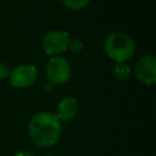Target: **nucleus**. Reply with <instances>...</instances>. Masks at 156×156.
I'll use <instances>...</instances> for the list:
<instances>
[{"mask_svg": "<svg viewBox=\"0 0 156 156\" xmlns=\"http://www.w3.org/2000/svg\"><path fill=\"white\" fill-rule=\"evenodd\" d=\"M62 126L55 113L38 112L35 113L28 126V134L32 141L39 147H50L55 145L61 135Z\"/></svg>", "mask_w": 156, "mask_h": 156, "instance_id": "obj_1", "label": "nucleus"}, {"mask_svg": "<svg viewBox=\"0 0 156 156\" xmlns=\"http://www.w3.org/2000/svg\"><path fill=\"white\" fill-rule=\"evenodd\" d=\"M106 55L117 62H126L133 57L135 52V43L127 33L112 32L105 40Z\"/></svg>", "mask_w": 156, "mask_h": 156, "instance_id": "obj_2", "label": "nucleus"}, {"mask_svg": "<svg viewBox=\"0 0 156 156\" xmlns=\"http://www.w3.org/2000/svg\"><path fill=\"white\" fill-rule=\"evenodd\" d=\"M72 68L68 60L61 55L51 56L46 63V78L54 85H61L69 80Z\"/></svg>", "mask_w": 156, "mask_h": 156, "instance_id": "obj_3", "label": "nucleus"}, {"mask_svg": "<svg viewBox=\"0 0 156 156\" xmlns=\"http://www.w3.org/2000/svg\"><path fill=\"white\" fill-rule=\"evenodd\" d=\"M71 38L68 32L61 29H54L48 32L41 40L43 49L48 56H57L68 49Z\"/></svg>", "mask_w": 156, "mask_h": 156, "instance_id": "obj_4", "label": "nucleus"}, {"mask_svg": "<svg viewBox=\"0 0 156 156\" xmlns=\"http://www.w3.org/2000/svg\"><path fill=\"white\" fill-rule=\"evenodd\" d=\"M10 83L16 88H28L33 85L38 78V71L32 65H21L11 69Z\"/></svg>", "mask_w": 156, "mask_h": 156, "instance_id": "obj_5", "label": "nucleus"}, {"mask_svg": "<svg viewBox=\"0 0 156 156\" xmlns=\"http://www.w3.org/2000/svg\"><path fill=\"white\" fill-rule=\"evenodd\" d=\"M135 76L145 85L156 83V58L154 55H144L135 65Z\"/></svg>", "mask_w": 156, "mask_h": 156, "instance_id": "obj_6", "label": "nucleus"}, {"mask_svg": "<svg viewBox=\"0 0 156 156\" xmlns=\"http://www.w3.org/2000/svg\"><path fill=\"white\" fill-rule=\"evenodd\" d=\"M78 112V104L74 98H63L56 106V117L60 122L72 121Z\"/></svg>", "mask_w": 156, "mask_h": 156, "instance_id": "obj_7", "label": "nucleus"}, {"mask_svg": "<svg viewBox=\"0 0 156 156\" xmlns=\"http://www.w3.org/2000/svg\"><path fill=\"white\" fill-rule=\"evenodd\" d=\"M130 76V68L126 62H117L113 67V77L118 82H124Z\"/></svg>", "mask_w": 156, "mask_h": 156, "instance_id": "obj_8", "label": "nucleus"}, {"mask_svg": "<svg viewBox=\"0 0 156 156\" xmlns=\"http://www.w3.org/2000/svg\"><path fill=\"white\" fill-rule=\"evenodd\" d=\"M90 0H62L63 5L71 10H82L84 9Z\"/></svg>", "mask_w": 156, "mask_h": 156, "instance_id": "obj_9", "label": "nucleus"}, {"mask_svg": "<svg viewBox=\"0 0 156 156\" xmlns=\"http://www.w3.org/2000/svg\"><path fill=\"white\" fill-rule=\"evenodd\" d=\"M68 48L71 49V51H73L74 54H79L82 50H83V43L78 39H73L69 41V45Z\"/></svg>", "mask_w": 156, "mask_h": 156, "instance_id": "obj_10", "label": "nucleus"}, {"mask_svg": "<svg viewBox=\"0 0 156 156\" xmlns=\"http://www.w3.org/2000/svg\"><path fill=\"white\" fill-rule=\"evenodd\" d=\"M10 72H11L10 67H9L6 63H4V62H0V80L9 78V76H10Z\"/></svg>", "mask_w": 156, "mask_h": 156, "instance_id": "obj_11", "label": "nucleus"}, {"mask_svg": "<svg viewBox=\"0 0 156 156\" xmlns=\"http://www.w3.org/2000/svg\"><path fill=\"white\" fill-rule=\"evenodd\" d=\"M13 156H34V155L30 152H27V151H20V152H16Z\"/></svg>", "mask_w": 156, "mask_h": 156, "instance_id": "obj_12", "label": "nucleus"}, {"mask_svg": "<svg viewBox=\"0 0 156 156\" xmlns=\"http://www.w3.org/2000/svg\"><path fill=\"white\" fill-rule=\"evenodd\" d=\"M44 156H55V155H51V154H46V155H44Z\"/></svg>", "mask_w": 156, "mask_h": 156, "instance_id": "obj_13", "label": "nucleus"}]
</instances>
